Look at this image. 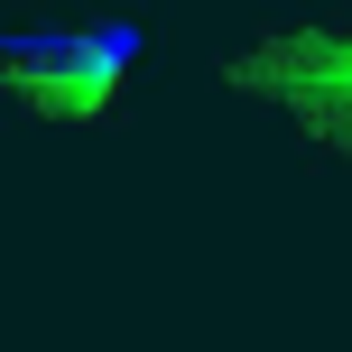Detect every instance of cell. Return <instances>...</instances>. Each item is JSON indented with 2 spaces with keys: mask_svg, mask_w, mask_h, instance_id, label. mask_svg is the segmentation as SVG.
<instances>
[{
  "mask_svg": "<svg viewBox=\"0 0 352 352\" xmlns=\"http://www.w3.org/2000/svg\"><path fill=\"white\" fill-rule=\"evenodd\" d=\"M213 93L297 158L352 167V10H260L213 47Z\"/></svg>",
  "mask_w": 352,
  "mask_h": 352,
  "instance_id": "cell-1",
  "label": "cell"
}]
</instances>
